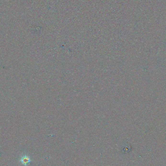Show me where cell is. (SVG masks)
Listing matches in <instances>:
<instances>
[{
  "label": "cell",
  "instance_id": "cell-1",
  "mask_svg": "<svg viewBox=\"0 0 166 166\" xmlns=\"http://www.w3.org/2000/svg\"><path fill=\"white\" fill-rule=\"evenodd\" d=\"M21 162L24 166H27L31 162L30 157L27 155L23 156L21 159Z\"/></svg>",
  "mask_w": 166,
  "mask_h": 166
}]
</instances>
